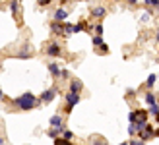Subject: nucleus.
Segmentation results:
<instances>
[{
	"label": "nucleus",
	"mask_w": 159,
	"mask_h": 145,
	"mask_svg": "<svg viewBox=\"0 0 159 145\" xmlns=\"http://www.w3.org/2000/svg\"><path fill=\"white\" fill-rule=\"evenodd\" d=\"M35 103H37V99L31 93H25V95H21V97H18V101H16V104L21 108V110H29V108H33L35 107Z\"/></svg>",
	"instance_id": "nucleus-1"
},
{
	"label": "nucleus",
	"mask_w": 159,
	"mask_h": 145,
	"mask_svg": "<svg viewBox=\"0 0 159 145\" xmlns=\"http://www.w3.org/2000/svg\"><path fill=\"white\" fill-rule=\"evenodd\" d=\"M146 120H148V112H146V110H136V112H132V122L146 124Z\"/></svg>",
	"instance_id": "nucleus-2"
},
{
	"label": "nucleus",
	"mask_w": 159,
	"mask_h": 145,
	"mask_svg": "<svg viewBox=\"0 0 159 145\" xmlns=\"http://www.w3.org/2000/svg\"><path fill=\"white\" fill-rule=\"evenodd\" d=\"M66 101H68L70 107H74V104H78V101H80V95L74 93V91H70V93L66 95Z\"/></svg>",
	"instance_id": "nucleus-3"
},
{
	"label": "nucleus",
	"mask_w": 159,
	"mask_h": 145,
	"mask_svg": "<svg viewBox=\"0 0 159 145\" xmlns=\"http://www.w3.org/2000/svg\"><path fill=\"white\" fill-rule=\"evenodd\" d=\"M41 97H43V101H45V103H51V101H52V97H54V89H49V91H45Z\"/></svg>",
	"instance_id": "nucleus-4"
},
{
	"label": "nucleus",
	"mask_w": 159,
	"mask_h": 145,
	"mask_svg": "<svg viewBox=\"0 0 159 145\" xmlns=\"http://www.w3.org/2000/svg\"><path fill=\"white\" fill-rule=\"evenodd\" d=\"M47 52H49L51 56H58V54H60V46H58V45H51Z\"/></svg>",
	"instance_id": "nucleus-5"
},
{
	"label": "nucleus",
	"mask_w": 159,
	"mask_h": 145,
	"mask_svg": "<svg viewBox=\"0 0 159 145\" xmlns=\"http://www.w3.org/2000/svg\"><path fill=\"white\" fill-rule=\"evenodd\" d=\"M80 89H82V83H80L78 79H74V81L70 83V91H74V93H78Z\"/></svg>",
	"instance_id": "nucleus-6"
},
{
	"label": "nucleus",
	"mask_w": 159,
	"mask_h": 145,
	"mask_svg": "<svg viewBox=\"0 0 159 145\" xmlns=\"http://www.w3.org/2000/svg\"><path fill=\"white\" fill-rule=\"evenodd\" d=\"M66 10H57V14H54V20H58V21H62V20H66Z\"/></svg>",
	"instance_id": "nucleus-7"
},
{
	"label": "nucleus",
	"mask_w": 159,
	"mask_h": 145,
	"mask_svg": "<svg viewBox=\"0 0 159 145\" xmlns=\"http://www.w3.org/2000/svg\"><path fill=\"white\" fill-rule=\"evenodd\" d=\"M51 126L60 128V126H62V118H60V116H52V118H51Z\"/></svg>",
	"instance_id": "nucleus-8"
},
{
	"label": "nucleus",
	"mask_w": 159,
	"mask_h": 145,
	"mask_svg": "<svg viewBox=\"0 0 159 145\" xmlns=\"http://www.w3.org/2000/svg\"><path fill=\"white\" fill-rule=\"evenodd\" d=\"M146 128H148V126H146ZM152 135H153V130H152V126H149L148 130L142 132V139H148V138H152Z\"/></svg>",
	"instance_id": "nucleus-9"
},
{
	"label": "nucleus",
	"mask_w": 159,
	"mask_h": 145,
	"mask_svg": "<svg viewBox=\"0 0 159 145\" xmlns=\"http://www.w3.org/2000/svg\"><path fill=\"white\" fill-rule=\"evenodd\" d=\"M49 70H51V74H54V76H60V68L57 66V64H49Z\"/></svg>",
	"instance_id": "nucleus-10"
},
{
	"label": "nucleus",
	"mask_w": 159,
	"mask_h": 145,
	"mask_svg": "<svg viewBox=\"0 0 159 145\" xmlns=\"http://www.w3.org/2000/svg\"><path fill=\"white\" fill-rule=\"evenodd\" d=\"M93 15H97V18L105 15V8H95V10H93Z\"/></svg>",
	"instance_id": "nucleus-11"
},
{
	"label": "nucleus",
	"mask_w": 159,
	"mask_h": 145,
	"mask_svg": "<svg viewBox=\"0 0 159 145\" xmlns=\"http://www.w3.org/2000/svg\"><path fill=\"white\" fill-rule=\"evenodd\" d=\"M146 103H148V104H153V103H155V95L148 93V95H146Z\"/></svg>",
	"instance_id": "nucleus-12"
},
{
	"label": "nucleus",
	"mask_w": 159,
	"mask_h": 145,
	"mask_svg": "<svg viewBox=\"0 0 159 145\" xmlns=\"http://www.w3.org/2000/svg\"><path fill=\"white\" fill-rule=\"evenodd\" d=\"M155 79H157V77H155V76L152 74V76H149V77H148V81H146V85H148V87H152V85L155 83Z\"/></svg>",
	"instance_id": "nucleus-13"
},
{
	"label": "nucleus",
	"mask_w": 159,
	"mask_h": 145,
	"mask_svg": "<svg viewBox=\"0 0 159 145\" xmlns=\"http://www.w3.org/2000/svg\"><path fill=\"white\" fill-rule=\"evenodd\" d=\"M18 4H20L18 0H14V2H12V14H14V15L18 14Z\"/></svg>",
	"instance_id": "nucleus-14"
},
{
	"label": "nucleus",
	"mask_w": 159,
	"mask_h": 145,
	"mask_svg": "<svg viewBox=\"0 0 159 145\" xmlns=\"http://www.w3.org/2000/svg\"><path fill=\"white\" fill-rule=\"evenodd\" d=\"M146 4H149V6H157L159 0H146Z\"/></svg>",
	"instance_id": "nucleus-15"
},
{
	"label": "nucleus",
	"mask_w": 159,
	"mask_h": 145,
	"mask_svg": "<svg viewBox=\"0 0 159 145\" xmlns=\"http://www.w3.org/2000/svg\"><path fill=\"white\" fill-rule=\"evenodd\" d=\"M93 45H103V39L101 37H95L93 39Z\"/></svg>",
	"instance_id": "nucleus-16"
},
{
	"label": "nucleus",
	"mask_w": 159,
	"mask_h": 145,
	"mask_svg": "<svg viewBox=\"0 0 159 145\" xmlns=\"http://www.w3.org/2000/svg\"><path fill=\"white\" fill-rule=\"evenodd\" d=\"M157 110H159V107L153 103V104H152V114H157Z\"/></svg>",
	"instance_id": "nucleus-17"
},
{
	"label": "nucleus",
	"mask_w": 159,
	"mask_h": 145,
	"mask_svg": "<svg viewBox=\"0 0 159 145\" xmlns=\"http://www.w3.org/2000/svg\"><path fill=\"white\" fill-rule=\"evenodd\" d=\"M64 139H72V132H64Z\"/></svg>",
	"instance_id": "nucleus-18"
},
{
	"label": "nucleus",
	"mask_w": 159,
	"mask_h": 145,
	"mask_svg": "<svg viewBox=\"0 0 159 145\" xmlns=\"http://www.w3.org/2000/svg\"><path fill=\"white\" fill-rule=\"evenodd\" d=\"M51 2V0H39V4H41V6H45V4H49Z\"/></svg>",
	"instance_id": "nucleus-19"
},
{
	"label": "nucleus",
	"mask_w": 159,
	"mask_h": 145,
	"mask_svg": "<svg viewBox=\"0 0 159 145\" xmlns=\"http://www.w3.org/2000/svg\"><path fill=\"white\" fill-rule=\"evenodd\" d=\"M0 99H4V93H2V89H0Z\"/></svg>",
	"instance_id": "nucleus-20"
},
{
	"label": "nucleus",
	"mask_w": 159,
	"mask_h": 145,
	"mask_svg": "<svg viewBox=\"0 0 159 145\" xmlns=\"http://www.w3.org/2000/svg\"><path fill=\"white\" fill-rule=\"evenodd\" d=\"M155 116H157V120H159V110H157V114H155Z\"/></svg>",
	"instance_id": "nucleus-21"
},
{
	"label": "nucleus",
	"mask_w": 159,
	"mask_h": 145,
	"mask_svg": "<svg viewBox=\"0 0 159 145\" xmlns=\"http://www.w3.org/2000/svg\"><path fill=\"white\" fill-rule=\"evenodd\" d=\"M130 2H132V4H134V2H136V0H130Z\"/></svg>",
	"instance_id": "nucleus-22"
},
{
	"label": "nucleus",
	"mask_w": 159,
	"mask_h": 145,
	"mask_svg": "<svg viewBox=\"0 0 159 145\" xmlns=\"http://www.w3.org/2000/svg\"><path fill=\"white\" fill-rule=\"evenodd\" d=\"M0 143H4V141H2V138H0Z\"/></svg>",
	"instance_id": "nucleus-23"
},
{
	"label": "nucleus",
	"mask_w": 159,
	"mask_h": 145,
	"mask_svg": "<svg viewBox=\"0 0 159 145\" xmlns=\"http://www.w3.org/2000/svg\"><path fill=\"white\" fill-rule=\"evenodd\" d=\"M157 41H159V33H157Z\"/></svg>",
	"instance_id": "nucleus-24"
}]
</instances>
